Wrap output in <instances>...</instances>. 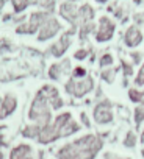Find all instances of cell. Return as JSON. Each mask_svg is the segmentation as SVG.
Wrapping results in <instances>:
<instances>
[{
	"mask_svg": "<svg viewBox=\"0 0 144 159\" xmlns=\"http://www.w3.org/2000/svg\"><path fill=\"white\" fill-rule=\"evenodd\" d=\"M58 139H61V131L50 122L44 126H41V131H39V136H38V142L41 145H49V143H53L56 142Z\"/></svg>",
	"mask_w": 144,
	"mask_h": 159,
	"instance_id": "obj_10",
	"label": "cell"
},
{
	"mask_svg": "<svg viewBox=\"0 0 144 159\" xmlns=\"http://www.w3.org/2000/svg\"><path fill=\"white\" fill-rule=\"evenodd\" d=\"M75 31H77V28H72V27H70L69 31L63 33L61 38L49 47V53H50L53 58H61V56L67 52V48L70 47V44H72V34H74Z\"/></svg>",
	"mask_w": 144,
	"mask_h": 159,
	"instance_id": "obj_6",
	"label": "cell"
},
{
	"mask_svg": "<svg viewBox=\"0 0 144 159\" xmlns=\"http://www.w3.org/2000/svg\"><path fill=\"white\" fill-rule=\"evenodd\" d=\"M96 30V25L93 22H88V24H80L79 25V36L82 41H85L93 31Z\"/></svg>",
	"mask_w": 144,
	"mask_h": 159,
	"instance_id": "obj_20",
	"label": "cell"
},
{
	"mask_svg": "<svg viewBox=\"0 0 144 159\" xmlns=\"http://www.w3.org/2000/svg\"><path fill=\"white\" fill-rule=\"evenodd\" d=\"M28 120L36 123V125H39V126H44V125H47V123H50L53 120L52 108H50V105H49V102H47V98H46V95H44V92L41 89L35 94V97H33V100L30 103Z\"/></svg>",
	"mask_w": 144,
	"mask_h": 159,
	"instance_id": "obj_2",
	"label": "cell"
},
{
	"mask_svg": "<svg viewBox=\"0 0 144 159\" xmlns=\"http://www.w3.org/2000/svg\"><path fill=\"white\" fill-rule=\"evenodd\" d=\"M103 147V140L96 134H86L74 142L63 145L56 151V159H94Z\"/></svg>",
	"mask_w": 144,
	"mask_h": 159,
	"instance_id": "obj_1",
	"label": "cell"
},
{
	"mask_svg": "<svg viewBox=\"0 0 144 159\" xmlns=\"http://www.w3.org/2000/svg\"><path fill=\"white\" fill-rule=\"evenodd\" d=\"M133 114H135V125L136 128H139L141 123L144 122V106H136Z\"/></svg>",
	"mask_w": 144,
	"mask_h": 159,
	"instance_id": "obj_24",
	"label": "cell"
},
{
	"mask_svg": "<svg viewBox=\"0 0 144 159\" xmlns=\"http://www.w3.org/2000/svg\"><path fill=\"white\" fill-rule=\"evenodd\" d=\"M93 117L96 120V123L99 125H108L113 122V111H111V103L108 100H103L100 103L96 105L94 111H93Z\"/></svg>",
	"mask_w": 144,
	"mask_h": 159,
	"instance_id": "obj_9",
	"label": "cell"
},
{
	"mask_svg": "<svg viewBox=\"0 0 144 159\" xmlns=\"http://www.w3.org/2000/svg\"><path fill=\"white\" fill-rule=\"evenodd\" d=\"M70 70V59H63L61 62H53L49 70H47V76L52 81H60V80L67 75Z\"/></svg>",
	"mask_w": 144,
	"mask_h": 159,
	"instance_id": "obj_12",
	"label": "cell"
},
{
	"mask_svg": "<svg viewBox=\"0 0 144 159\" xmlns=\"http://www.w3.org/2000/svg\"><path fill=\"white\" fill-rule=\"evenodd\" d=\"M94 16H96V11H94V8H93L91 5H88V3L82 5V7L79 8V25H80V24L93 22Z\"/></svg>",
	"mask_w": 144,
	"mask_h": 159,
	"instance_id": "obj_16",
	"label": "cell"
},
{
	"mask_svg": "<svg viewBox=\"0 0 144 159\" xmlns=\"http://www.w3.org/2000/svg\"><path fill=\"white\" fill-rule=\"evenodd\" d=\"M79 131H80V123L72 119V120L61 129V137H69V136L75 134V133H79Z\"/></svg>",
	"mask_w": 144,
	"mask_h": 159,
	"instance_id": "obj_18",
	"label": "cell"
},
{
	"mask_svg": "<svg viewBox=\"0 0 144 159\" xmlns=\"http://www.w3.org/2000/svg\"><path fill=\"white\" fill-rule=\"evenodd\" d=\"M114 30H116V24L110 17L102 16L99 19V27H97V31H96V41L100 42V44L111 41V38L114 34Z\"/></svg>",
	"mask_w": 144,
	"mask_h": 159,
	"instance_id": "obj_7",
	"label": "cell"
},
{
	"mask_svg": "<svg viewBox=\"0 0 144 159\" xmlns=\"http://www.w3.org/2000/svg\"><path fill=\"white\" fill-rule=\"evenodd\" d=\"M94 89V80L93 76H85L82 80H75V78H69L66 84H64V91L66 94L72 95V97H75V98H82L85 97L86 94H89L91 91Z\"/></svg>",
	"mask_w": 144,
	"mask_h": 159,
	"instance_id": "obj_3",
	"label": "cell"
},
{
	"mask_svg": "<svg viewBox=\"0 0 144 159\" xmlns=\"http://www.w3.org/2000/svg\"><path fill=\"white\" fill-rule=\"evenodd\" d=\"M141 143L144 145V129H142V133H141Z\"/></svg>",
	"mask_w": 144,
	"mask_h": 159,
	"instance_id": "obj_37",
	"label": "cell"
},
{
	"mask_svg": "<svg viewBox=\"0 0 144 159\" xmlns=\"http://www.w3.org/2000/svg\"><path fill=\"white\" fill-rule=\"evenodd\" d=\"M96 2H97V3H107L108 0H96Z\"/></svg>",
	"mask_w": 144,
	"mask_h": 159,
	"instance_id": "obj_39",
	"label": "cell"
},
{
	"mask_svg": "<svg viewBox=\"0 0 144 159\" xmlns=\"http://www.w3.org/2000/svg\"><path fill=\"white\" fill-rule=\"evenodd\" d=\"M10 159H35L33 156V147L30 143H19L14 148H11Z\"/></svg>",
	"mask_w": 144,
	"mask_h": 159,
	"instance_id": "obj_14",
	"label": "cell"
},
{
	"mask_svg": "<svg viewBox=\"0 0 144 159\" xmlns=\"http://www.w3.org/2000/svg\"><path fill=\"white\" fill-rule=\"evenodd\" d=\"M2 105H3V111H5V116L7 117H10V116H13L16 111H17V97L14 95V94H11V92H7L5 94V97L2 98Z\"/></svg>",
	"mask_w": 144,
	"mask_h": 159,
	"instance_id": "obj_15",
	"label": "cell"
},
{
	"mask_svg": "<svg viewBox=\"0 0 144 159\" xmlns=\"http://www.w3.org/2000/svg\"><path fill=\"white\" fill-rule=\"evenodd\" d=\"M141 154H142V157H144V148H142V150H141Z\"/></svg>",
	"mask_w": 144,
	"mask_h": 159,
	"instance_id": "obj_43",
	"label": "cell"
},
{
	"mask_svg": "<svg viewBox=\"0 0 144 159\" xmlns=\"http://www.w3.org/2000/svg\"><path fill=\"white\" fill-rule=\"evenodd\" d=\"M139 103H141V106H144V92H141V95H139Z\"/></svg>",
	"mask_w": 144,
	"mask_h": 159,
	"instance_id": "obj_36",
	"label": "cell"
},
{
	"mask_svg": "<svg viewBox=\"0 0 144 159\" xmlns=\"http://www.w3.org/2000/svg\"><path fill=\"white\" fill-rule=\"evenodd\" d=\"M41 91L44 92V95H46V98H47V102H49L52 111H58V109H61V108L64 106V100L61 98L60 91H58L55 86H52V84H44V86L41 88Z\"/></svg>",
	"mask_w": 144,
	"mask_h": 159,
	"instance_id": "obj_11",
	"label": "cell"
},
{
	"mask_svg": "<svg viewBox=\"0 0 144 159\" xmlns=\"http://www.w3.org/2000/svg\"><path fill=\"white\" fill-rule=\"evenodd\" d=\"M85 76H88V72H86V69H85V67H82V66L74 67V70H72V78H75V80H82V78H85Z\"/></svg>",
	"mask_w": 144,
	"mask_h": 159,
	"instance_id": "obj_26",
	"label": "cell"
},
{
	"mask_svg": "<svg viewBox=\"0 0 144 159\" xmlns=\"http://www.w3.org/2000/svg\"><path fill=\"white\" fill-rule=\"evenodd\" d=\"M53 14L47 13V11H35L28 16V19L24 24H19L16 27V33L17 34H36L39 31V28L42 27V24Z\"/></svg>",
	"mask_w": 144,
	"mask_h": 159,
	"instance_id": "obj_4",
	"label": "cell"
},
{
	"mask_svg": "<svg viewBox=\"0 0 144 159\" xmlns=\"http://www.w3.org/2000/svg\"><path fill=\"white\" fill-rule=\"evenodd\" d=\"M121 66H122V70H124V75H125V76L133 75V66H132V64H128L127 61H122Z\"/></svg>",
	"mask_w": 144,
	"mask_h": 159,
	"instance_id": "obj_29",
	"label": "cell"
},
{
	"mask_svg": "<svg viewBox=\"0 0 144 159\" xmlns=\"http://www.w3.org/2000/svg\"><path fill=\"white\" fill-rule=\"evenodd\" d=\"M88 55H89V50H86V48H79V50L74 53V58H75L77 61H83V59L88 58Z\"/></svg>",
	"mask_w": 144,
	"mask_h": 159,
	"instance_id": "obj_27",
	"label": "cell"
},
{
	"mask_svg": "<svg viewBox=\"0 0 144 159\" xmlns=\"http://www.w3.org/2000/svg\"><path fill=\"white\" fill-rule=\"evenodd\" d=\"M136 142H138L136 134H135L133 131H128V133L125 134V137H124V147H127V148H133V147H136Z\"/></svg>",
	"mask_w": 144,
	"mask_h": 159,
	"instance_id": "obj_23",
	"label": "cell"
},
{
	"mask_svg": "<svg viewBox=\"0 0 144 159\" xmlns=\"http://www.w3.org/2000/svg\"><path fill=\"white\" fill-rule=\"evenodd\" d=\"M113 62H114V58H113L111 53H105V55H102L100 59H99V66H100L102 69H103V67H110V66H113Z\"/></svg>",
	"mask_w": 144,
	"mask_h": 159,
	"instance_id": "obj_25",
	"label": "cell"
},
{
	"mask_svg": "<svg viewBox=\"0 0 144 159\" xmlns=\"http://www.w3.org/2000/svg\"><path fill=\"white\" fill-rule=\"evenodd\" d=\"M3 157H5V154H3V151H2V150H0V159H3Z\"/></svg>",
	"mask_w": 144,
	"mask_h": 159,
	"instance_id": "obj_41",
	"label": "cell"
},
{
	"mask_svg": "<svg viewBox=\"0 0 144 159\" xmlns=\"http://www.w3.org/2000/svg\"><path fill=\"white\" fill-rule=\"evenodd\" d=\"M139 95H141V92H139L138 89H130V91H128V98H130L133 103H139Z\"/></svg>",
	"mask_w": 144,
	"mask_h": 159,
	"instance_id": "obj_30",
	"label": "cell"
},
{
	"mask_svg": "<svg viewBox=\"0 0 144 159\" xmlns=\"http://www.w3.org/2000/svg\"><path fill=\"white\" fill-rule=\"evenodd\" d=\"M17 47L13 44V41L10 38H2L0 39V52L2 53H11V52H16Z\"/></svg>",
	"mask_w": 144,
	"mask_h": 159,
	"instance_id": "obj_21",
	"label": "cell"
},
{
	"mask_svg": "<svg viewBox=\"0 0 144 159\" xmlns=\"http://www.w3.org/2000/svg\"><path fill=\"white\" fill-rule=\"evenodd\" d=\"M61 30H63V27H61L60 20H58L56 17L50 16V17L42 24V27L39 28V31L36 33V41H38V42H47V41L53 39Z\"/></svg>",
	"mask_w": 144,
	"mask_h": 159,
	"instance_id": "obj_5",
	"label": "cell"
},
{
	"mask_svg": "<svg viewBox=\"0 0 144 159\" xmlns=\"http://www.w3.org/2000/svg\"><path fill=\"white\" fill-rule=\"evenodd\" d=\"M11 5L14 14H22L28 7H31V0H11Z\"/></svg>",
	"mask_w": 144,
	"mask_h": 159,
	"instance_id": "obj_19",
	"label": "cell"
},
{
	"mask_svg": "<svg viewBox=\"0 0 144 159\" xmlns=\"http://www.w3.org/2000/svg\"><path fill=\"white\" fill-rule=\"evenodd\" d=\"M58 14L70 24L72 28H77L79 27V7L75 3H70V2H61L58 7Z\"/></svg>",
	"mask_w": 144,
	"mask_h": 159,
	"instance_id": "obj_8",
	"label": "cell"
},
{
	"mask_svg": "<svg viewBox=\"0 0 144 159\" xmlns=\"http://www.w3.org/2000/svg\"><path fill=\"white\" fill-rule=\"evenodd\" d=\"M66 2H70V3H77L79 0H66Z\"/></svg>",
	"mask_w": 144,
	"mask_h": 159,
	"instance_id": "obj_42",
	"label": "cell"
},
{
	"mask_svg": "<svg viewBox=\"0 0 144 159\" xmlns=\"http://www.w3.org/2000/svg\"><path fill=\"white\" fill-rule=\"evenodd\" d=\"M3 129H7V125H0V131H3Z\"/></svg>",
	"mask_w": 144,
	"mask_h": 159,
	"instance_id": "obj_40",
	"label": "cell"
},
{
	"mask_svg": "<svg viewBox=\"0 0 144 159\" xmlns=\"http://www.w3.org/2000/svg\"><path fill=\"white\" fill-rule=\"evenodd\" d=\"M38 156H39V159H42V157H44V151H39Z\"/></svg>",
	"mask_w": 144,
	"mask_h": 159,
	"instance_id": "obj_38",
	"label": "cell"
},
{
	"mask_svg": "<svg viewBox=\"0 0 144 159\" xmlns=\"http://www.w3.org/2000/svg\"><path fill=\"white\" fill-rule=\"evenodd\" d=\"M13 17H14L13 14H5V16H3V22H8V20H13Z\"/></svg>",
	"mask_w": 144,
	"mask_h": 159,
	"instance_id": "obj_34",
	"label": "cell"
},
{
	"mask_svg": "<svg viewBox=\"0 0 144 159\" xmlns=\"http://www.w3.org/2000/svg\"><path fill=\"white\" fill-rule=\"evenodd\" d=\"M141 42H142V33H141V30L136 25L128 27L127 31H125V34H124V44L127 47L133 48V47H138Z\"/></svg>",
	"mask_w": 144,
	"mask_h": 159,
	"instance_id": "obj_13",
	"label": "cell"
},
{
	"mask_svg": "<svg viewBox=\"0 0 144 159\" xmlns=\"http://www.w3.org/2000/svg\"><path fill=\"white\" fill-rule=\"evenodd\" d=\"M7 2H8V0H0V11L3 10V7L7 5Z\"/></svg>",
	"mask_w": 144,
	"mask_h": 159,
	"instance_id": "obj_35",
	"label": "cell"
},
{
	"mask_svg": "<svg viewBox=\"0 0 144 159\" xmlns=\"http://www.w3.org/2000/svg\"><path fill=\"white\" fill-rule=\"evenodd\" d=\"M135 84L136 86H144V64L141 66V69H139V72L135 78Z\"/></svg>",
	"mask_w": 144,
	"mask_h": 159,
	"instance_id": "obj_28",
	"label": "cell"
},
{
	"mask_svg": "<svg viewBox=\"0 0 144 159\" xmlns=\"http://www.w3.org/2000/svg\"><path fill=\"white\" fill-rule=\"evenodd\" d=\"M3 119H7V116H5V111H3V105H2V97H0V120H3Z\"/></svg>",
	"mask_w": 144,
	"mask_h": 159,
	"instance_id": "obj_33",
	"label": "cell"
},
{
	"mask_svg": "<svg viewBox=\"0 0 144 159\" xmlns=\"http://www.w3.org/2000/svg\"><path fill=\"white\" fill-rule=\"evenodd\" d=\"M130 58L133 59L135 64H139V62H141V58H142V53H141V52H132V53H130Z\"/></svg>",
	"mask_w": 144,
	"mask_h": 159,
	"instance_id": "obj_31",
	"label": "cell"
},
{
	"mask_svg": "<svg viewBox=\"0 0 144 159\" xmlns=\"http://www.w3.org/2000/svg\"><path fill=\"white\" fill-rule=\"evenodd\" d=\"M114 76H116V69H105L100 73V78L103 80L105 83H108V84H111L114 81Z\"/></svg>",
	"mask_w": 144,
	"mask_h": 159,
	"instance_id": "obj_22",
	"label": "cell"
},
{
	"mask_svg": "<svg viewBox=\"0 0 144 159\" xmlns=\"http://www.w3.org/2000/svg\"><path fill=\"white\" fill-rule=\"evenodd\" d=\"M80 119H82V123H83L86 128H89V126H91V122H89V119H88L86 112H82V114H80Z\"/></svg>",
	"mask_w": 144,
	"mask_h": 159,
	"instance_id": "obj_32",
	"label": "cell"
},
{
	"mask_svg": "<svg viewBox=\"0 0 144 159\" xmlns=\"http://www.w3.org/2000/svg\"><path fill=\"white\" fill-rule=\"evenodd\" d=\"M39 131H41V126H39V125H36V123H28V125L24 126L22 136H24L25 139H35V140H38Z\"/></svg>",
	"mask_w": 144,
	"mask_h": 159,
	"instance_id": "obj_17",
	"label": "cell"
}]
</instances>
